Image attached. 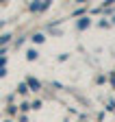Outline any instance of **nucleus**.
<instances>
[{"instance_id":"nucleus-2","label":"nucleus","mask_w":115,"mask_h":122,"mask_svg":"<svg viewBox=\"0 0 115 122\" xmlns=\"http://www.w3.org/2000/svg\"><path fill=\"white\" fill-rule=\"evenodd\" d=\"M85 26H89V18H83V20L78 22V28H85Z\"/></svg>"},{"instance_id":"nucleus-4","label":"nucleus","mask_w":115,"mask_h":122,"mask_svg":"<svg viewBox=\"0 0 115 122\" xmlns=\"http://www.w3.org/2000/svg\"><path fill=\"white\" fill-rule=\"evenodd\" d=\"M33 41H37V44H39V41H44V35H39V33H37V35L33 37Z\"/></svg>"},{"instance_id":"nucleus-1","label":"nucleus","mask_w":115,"mask_h":122,"mask_svg":"<svg viewBox=\"0 0 115 122\" xmlns=\"http://www.w3.org/2000/svg\"><path fill=\"white\" fill-rule=\"evenodd\" d=\"M28 85H31L33 89H39V81L37 79H28Z\"/></svg>"},{"instance_id":"nucleus-6","label":"nucleus","mask_w":115,"mask_h":122,"mask_svg":"<svg viewBox=\"0 0 115 122\" xmlns=\"http://www.w3.org/2000/svg\"><path fill=\"white\" fill-rule=\"evenodd\" d=\"M9 37H11V35H2V37H0V44H7V41H9Z\"/></svg>"},{"instance_id":"nucleus-5","label":"nucleus","mask_w":115,"mask_h":122,"mask_svg":"<svg viewBox=\"0 0 115 122\" xmlns=\"http://www.w3.org/2000/svg\"><path fill=\"white\" fill-rule=\"evenodd\" d=\"M18 92H20V94H26V92H28V87H26V85H20V89H18Z\"/></svg>"},{"instance_id":"nucleus-3","label":"nucleus","mask_w":115,"mask_h":122,"mask_svg":"<svg viewBox=\"0 0 115 122\" xmlns=\"http://www.w3.org/2000/svg\"><path fill=\"white\" fill-rule=\"evenodd\" d=\"M26 59H31V61L37 59V50H28V52H26Z\"/></svg>"}]
</instances>
